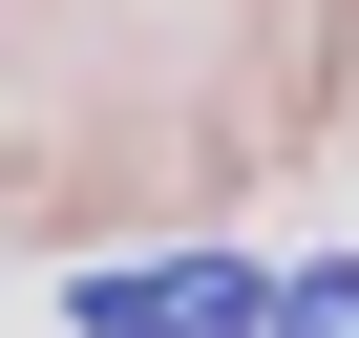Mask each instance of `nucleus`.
I'll return each mask as SVG.
<instances>
[{"label": "nucleus", "mask_w": 359, "mask_h": 338, "mask_svg": "<svg viewBox=\"0 0 359 338\" xmlns=\"http://www.w3.org/2000/svg\"><path fill=\"white\" fill-rule=\"evenodd\" d=\"M85 338H275V275L254 254H127V275H85Z\"/></svg>", "instance_id": "f257e3e1"}, {"label": "nucleus", "mask_w": 359, "mask_h": 338, "mask_svg": "<svg viewBox=\"0 0 359 338\" xmlns=\"http://www.w3.org/2000/svg\"><path fill=\"white\" fill-rule=\"evenodd\" d=\"M275 338H359V254H296L275 275Z\"/></svg>", "instance_id": "f03ea898"}]
</instances>
